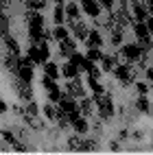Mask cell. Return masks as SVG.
I'll use <instances>...</instances> for the list:
<instances>
[{
  "mask_svg": "<svg viewBox=\"0 0 153 155\" xmlns=\"http://www.w3.org/2000/svg\"><path fill=\"white\" fill-rule=\"evenodd\" d=\"M118 138H120V140H125V138H129V131H127V129H122V131L118 133Z\"/></svg>",
  "mask_w": 153,
  "mask_h": 155,
  "instance_id": "obj_48",
  "label": "cell"
},
{
  "mask_svg": "<svg viewBox=\"0 0 153 155\" xmlns=\"http://www.w3.org/2000/svg\"><path fill=\"white\" fill-rule=\"evenodd\" d=\"M101 72H103V70H98V68L94 66V68H92V70L88 72V77H92V79H98V77H101Z\"/></svg>",
  "mask_w": 153,
  "mask_h": 155,
  "instance_id": "obj_43",
  "label": "cell"
},
{
  "mask_svg": "<svg viewBox=\"0 0 153 155\" xmlns=\"http://www.w3.org/2000/svg\"><path fill=\"white\" fill-rule=\"evenodd\" d=\"M2 9H5V7H2V2H0V11H2Z\"/></svg>",
  "mask_w": 153,
  "mask_h": 155,
  "instance_id": "obj_53",
  "label": "cell"
},
{
  "mask_svg": "<svg viewBox=\"0 0 153 155\" xmlns=\"http://www.w3.org/2000/svg\"><path fill=\"white\" fill-rule=\"evenodd\" d=\"M101 61H103V72H111V70L118 66V59H116L114 55H103V59H101Z\"/></svg>",
  "mask_w": 153,
  "mask_h": 155,
  "instance_id": "obj_17",
  "label": "cell"
},
{
  "mask_svg": "<svg viewBox=\"0 0 153 155\" xmlns=\"http://www.w3.org/2000/svg\"><path fill=\"white\" fill-rule=\"evenodd\" d=\"M94 103H96V107H98V116L103 118V120L114 116V103H111V96L109 94L94 96Z\"/></svg>",
  "mask_w": 153,
  "mask_h": 155,
  "instance_id": "obj_1",
  "label": "cell"
},
{
  "mask_svg": "<svg viewBox=\"0 0 153 155\" xmlns=\"http://www.w3.org/2000/svg\"><path fill=\"white\" fill-rule=\"evenodd\" d=\"M26 53H28V57L31 59H33V64H44V61H42V53H39V46H31L28 50H26Z\"/></svg>",
  "mask_w": 153,
  "mask_h": 155,
  "instance_id": "obj_25",
  "label": "cell"
},
{
  "mask_svg": "<svg viewBox=\"0 0 153 155\" xmlns=\"http://www.w3.org/2000/svg\"><path fill=\"white\" fill-rule=\"evenodd\" d=\"M0 35H9V18L5 13H0Z\"/></svg>",
  "mask_w": 153,
  "mask_h": 155,
  "instance_id": "obj_31",
  "label": "cell"
},
{
  "mask_svg": "<svg viewBox=\"0 0 153 155\" xmlns=\"http://www.w3.org/2000/svg\"><path fill=\"white\" fill-rule=\"evenodd\" d=\"M147 2H153V0H147Z\"/></svg>",
  "mask_w": 153,
  "mask_h": 155,
  "instance_id": "obj_54",
  "label": "cell"
},
{
  "mask_svg": "<svg viewBox=\"0 0 153 155\" xmlns=\"http://www.w3.org/2000/svg\"><path fill=\"white\" fill-rule=\"evenodd\" d=\"M13 149H15V151H20V153H24V151H26V147H24V144H20V142H15V144H13Z\"/></svg>",
  "mask_w": 153,
  "mask_h": 155,
  "instance_id": "obj_46",
  "label": "cell"
},
{
  "mask_svg": "<svg viewBox=\"0 0 153 155\" xmlns=\"http://www.w3.org/2000/svg\"><path fill=\"white\" fill-rule=\"evenodd\" d=\"M61 96H64V92H61L59 87H55V90H50V92H48V101H50V103H55V105L61 101Z\"/></svg>",
  "mask_w": 153,
  "mask_h": 155,
  "instance_id": "obj_32",
  "label": "cell"
},
{
  "mask_svg": "<svg viewBox=\"0 0 153 155\" xmlns=\"http://www.w3.org/2000/svg\"><path fill=\"white\" fill-rule=\"evenodd\" d=\"M28 39H31V44L39 46V42H44V28L31 26V28H28Z\"/></svg>",
  "mask_w": 153,
  "mask_h": 155,
  "instance_id": "obj_13",
  "label": "cell"
},
{
  "mask_svg": "<svg viewBox=\"0 0 153 155\" xmlns=\"http://www.w3.org/2000/svg\"><path fill=\"white\" fill-rule=\"evenodd\" d=\"M77 50V42L72 37H68V39H64V42H59V55L61 57H70Z\"/></svg>",
  "mask_w": 153,
  "mask_h": 155,
  "instance_id": "obj_7",
  "label": "cell"
},
{
  "mask_svg": "<svg viewBox=\"0 0 153 155\" xmlns=\"http://www.w3.org/2000/svg\"><path fill=\"white\" fill-rule=\"evenodd\" d=\"M134 33H136V37H138V39H140V37H149V35H151L145 22H136V24H134Z\"/></svg>",
  "mask_w": 153,
  "mask_h": 155,
  "instance_id": "obj_23",
  "label": "cell"
},
{
  "mask_svg": "<svg viewBox=\"0 0 153 155\" xmlns=\"http://www.w3.org/2000/svg\"><path fill=\"white\" fill-rule=\"evenodd\" d=\"M70 125H72V129L79 133V136H83V133H88V129H90V125H88V120L83 118V116H77L75 120H70Z\"/></svg>",
  "mask_w": 153,
  "mask_h": 155,
  "instance_id": "obj_11",
  "label": "cell"
},
{
  "mask_svg": "<svg viewBox=\"0 0 153 155\" xmlns=\"http://www.w3.org/2000/svg\"><path fill=\"white\" fill-rule=\"evenodd\" d=\"M44 72H46L48 77H53V79H57L61 70H59V68H57L55 64H50V61H46V64H44Z\"/></svg>",
  "mask_w": 153,
  "mask_h": 155,
  "instance_id": "obj_29",
  "label": "cell"
},
{
  "mask_svg": "<svg viewBox=\"0 0 153 155\" xmlns=\"http://www.w3.org/2000/svg\"><path fill=\"white\" fill-rule=\"evenodd\" d=\"M53 20H55V24H57V26H61V24L66 22V9L61 7V5H57V7H55V11H53Z\"/></svg>",
  "mask_w": 153,
  "mask_h": 155,
  "instance_id": "obj_20",
  "label": "cell"
},
{
  "mask_svg": "<svg viewBox=\"0 0 153 155\" xmlns=\"http://www.w3.org/2000/svg\"><path fill=\"white\" fill-rule=\"evenodd\" d=\"M81 5H83L85 13H88L90 18H98V13H101V5L96 2V0H81Z\"/></svg>",
  "mask_w": 153,
  "mask_h": 155,
  "instance_id": "obj_9",
  "label": "cell"
},
{
  "mask_svg": "<svg viewBox=\"0 0 153 155\" xmlns=\"http://www.w3.org/2000/svg\"><path fill=\"white\" fill-rule=\"evenodd\" d=\"M70 26H72V33H75V37L77 39H88V26L83 24V22H70Z\"/></svg>",
  "mask_w": 153,
  "mask_h": 155,
  "instance_id": "obj_12",
  "label": "cell"
},
{
  "mask_svg": "<svg viewBox=\"0 0 153 155\" xmlns=\"http://www.w3.org/2000/svg\"><path fill=\"white\" fill-rule=\"evenodd\" d=\"M147 18H149L147 7H142V5H134V20H136V22H147Z\"/></svg>",
  "mask_w": 153,
  "mask_h": 155,
  "instance_id": "obj_18",
  "label": "cell"
},
{
  "mask_svg": "<svg viewBox=\"0 0 153 155\" xmlns=\"http://www.w3.org/2000/svg\"><path fill=\"white\" fill-rule=\"evenodd\" d=\"M120 147H118V142H109V151H118Z\"/></svg>",
  "mask_w": 153,
  "mask_h": 155,
  "instance_id": "obj_49",
  "label": "cell"
},
{
  "mask_svg": "<svg viewBox=\"0 0 153 155\" xmlns=\"http://www.w3.org/2000/svg\"><path fill=\"white\" fill-rule=\"evenodd\" d=\"M138 48L142 50V53H149V50L153 48V42H151V35H149V37H140V39H138Z\"/></svg>",
  "mask_w": 153,
  "mask_h": 155,
  "instance_id": "obj_28",
  "label": "cell"
},
{
  "mask_svg": "<svg viewBox=\"0 0 153 155\" xmlns=\"http://www.w3.org/2000/svg\"><path fill=\"white\" fill-rule=\"evenodd\" d=\"M79 109H81V114H83V116H92V111H94V101H90V98H81Z\"/></svg>",
  "mask_w": 153,
  "mask_h": 155,
  "instance_id": "obj_21",
  "label": "cell"
},
{
  "mask_svg": "<svg viewBox=\"0 0 153 155\" xmlns=\"http://www.w3.org/2000/svg\"><path fill=\"white\" fill-rule=\"evenodd\" d=\"M39 53H42V61L46 64L48 57H50V50H48V42H39Z\"/></svg>",
  "mask_w": 153,
  "mask_h": 155,
  "instance_id": "obj_37",
  "label": "cell"
},
{
  "mask_svg": "<svg viewBox=\"0 0 153 155\" xmlns=\"http://www.w3.org/2000/svg\"><path fill=\"white\" fill-rule=\"evenodd\" d=\"M13 85H15V90H18V94L22 96L24 101H33V90H31V83H26V81H22V79H15L13 81Z\"/></svg>",
  "mask_w": 153,
  "mask_h": 155,
  "instance_id": "obj_3",
  "label": "cell"
},
{
  "mask_svg": "<svg viewBox=\"0 0 153 155\" xmlns=\"http://www.w3.org/2000/svg\"><path fill=\"white\" fill-rule=\"evenodd\" d=\"M98 5H101V7H105V9H109V11H111V7H114V0H101Z\"/></svg>",
  "mask_w": 153,
  "mask_h": 155,
  "instance_id": "obj_44",
  "label": "cell"
},
{
  "mask_svg": "<svg viewBox=\"0 0 153 155\" xmlns=\"http://www.w3.org/2000/svg\"><path fill=\"white\" fill-rule=\"evenodd\" d=\"M18 77L22 81H26V83H31V81H33V70H31V66H20Z\"/></svg>",
  "mask_w": 153,
  "mask_h": 155,
  "instance_id": "obj_24",
  "label": "cell"
},
{
  "mask_svg": "<svg viewBox=\"0 0 153 155\" xmlns=\"http://www.w3.org/2000/svg\"><path fill=\"white\" fill-rule=\"evenodd\" d=\"M85 42H88V46H90V48H92V46L101 48V44H103V37H101V33H98V31H90Z\"/></svg>",
  "mask_w": 153,
  "mask_h": 155,
  "instance_id": "obj_16",
  "label": "cell"
},
{
  "mask_svg": "<svg viewBox=\"0 0 153 155\" xmlns=\"http://www.w3.org/2000/svg\"><path fill=\"white\" fill-rule=\"evenodd\" d=\"M26 20H28V24L31 26H37V28H44V18L39 11H33V9H28L26 11Z\"/></svg>",
  "mask_w": 153,
  "mask_h": 155,
  "instance_id": "obj_10",
  "label": "cell"
},
{
  "mask_svg": "<svg viewBox=\"0 0 153 155\" xmlns=\"http://www.w3.org/2000/svg\"><path fill=\"white\" fill-rule=\"evenodd\" d=\"M55 2H57V5H61V2H66V0H55Z\"/></svg>",
  "mask_w": 153,
  "mask_h": 155,
  "instance_id": "obj_52",
  "label": "cell"
},
{
  "mask_svg": "<svg viewBox=\"0 0 153 155\" xmlns=\"http://www.w3.org/2000/svg\"><path fill=\"white\" fill-rule=\"evenodd\" d=\"M46 0H26V7L33 9V11H39V9H44Z\"/></svg>",
  "mask_w": 153,
  "mask_h": 155,
  "instance_id": "obj_34",
  "label": "cell"
},
{
  "mask_svg": "<svg viewBox=\"0 0 153 155\" xmlns=\"http://www.w3.org/2000/svg\"><path fill=\"white\" fill-rule=\"evenodd\" d=\"M145 72H147V79H149V81H151V83H153V68H147Z\"/></svg>",
  "mask_w": 153,
  "mask_h": 155,
  "instance_id": "obj_47",
  "label": "cell"
},
{
  "mask_svg": "<svg viewBox=\"0 0 153 155\" xmlns=\"http://www.w3.org/2000/svg\"><path fill=\"white\" fill-rule=\"evenodd\" d=\"M79 142H81V138H77V136H75V138H70V142H68V147L72 149V151H75V149L79 151Z\"/></svg>",
  "mask_w": 153,
  "mask_h": 155,
  "instance_id": "obj_42",
  "label": "cell"
},
{
  "mask_svg": "<svg viewBox=\"0 0 153 155\" xmlns=\"http://www.w3.org/2000/svg\"><path fill=\"white\" fill-rule=\"evenodd\" d=\"M145 24H147V28H149V33L153 35V15H149V18H147V22H145Z\"/></svg>",
  "mask_w": 153,
  "mask_h": 155,
  "instance_id": "obj_45",
  "label": "cell"
},
{
  "mask_svg": "<svg viewBox=\"0 0 153 155\" xmlns=\"http://www.w3.org/2000/svg\"><path fill=\"white\" fill-rule=\"evenodd\" d=\"M55 111H57L55 103H50V105H44V114H46V118H48V120H55Z\"/></svg>",
  "mask_w": 153,
  "mask_h": 155,
  "instance_id": "obj_38",
  "label": "cell"
},
{
  "mask_svg": "<svg viewBox=\"0 0 153 155\" xmlns=\"http://www.w3.org/2000/svg\"><path fill=\"white\" fill-rule=\"evenodd\" d=\"M5 68L11 72V74H18V72H20V55H11V53H9L5 57Z\"/></svg>",
  "mask_w": 153,
  "mask_h": 155,
  "instance_id": "obj_8",
  "label": "cell"
},
{
  "mask_svg": "<svg viewBox=\"0 0 153 155\" xmlns=\"http://www.w3.org/2000/svg\"><path fill=\"white\" fill-rule=\"evenodd\" d=\"M136 109L142 111V114H149V101H147V96L140 94V98L136 101Z\"/></svg>",
  "mask_w": 153,
  "mask_h": 155,
  "instance_id": "obj_30",
  "label": "cell"
},
{
  "mask_svg": "<svg viewBox=\"0 0 153 155\" xmlns=\"http://www.w3.org/2000/svg\"><path fill=\"white\" fill-rule=\"evenodd\" d=\"M79 15H81L79 5H77V2H68V7H66V20H70V22H77Z\"/></svg>",
  "mask_w": 153,
  "mask_h": 155,
  "instance_id": "obj_15",
  "label": "cell"
},
{
  "mask_svg": "<svg viewBox=\"0 0 153 155\" xmlns=\"http://www.w3.org/2000/svg\"><path fill=\"white\" fill-rule=\"evenodd\" d=\"M66 92L70 96H79V98H83L85 96V87H83V81H81V77H75V79H70L68 81V85H66Z\"/></svg>",
  "mask_w": 153,
  "mask_h": 155,
  "instance_id": "obj_2",
  "label": "cell"
},
{
  "mask_svg": "<svg viewBox=\"0 0 153 155\" xmlns=\"http://www.w3.org/2000/svg\"><path fill=\"white\" fill-rule=\"evenodd\" d=\"M68 59H70V64H75V66H79V68H81V64L85 61V55H81V53H77V50H75V53L70 55Z\"/></svg>",
  "mask_w": 153,
  "mask_h": 155,
  "instance_id": "obj_33",
  "label": "cell"
},
{
  "mask_svg": "<svg viewBox=\"0 0 153 155\" xmlns=\"http://www.w3.org/2000/svg\"><path fill=\"white\" fill-rule=\"evenodd\" d=\"M57 105L64 109V111H75V109H79V105H77V101H75V96H70L68 92H64V96H61V101L57 103Z\"/></svg>",
  "mask_w": 153,
  "mask_h": 155,
  "instance_id": "obj_6",
  "label": "cell"
},
{
  "mask_svg": "<svg viewBox=\"0 0 153 155\" xmlns=\"http://www.w3.org/2000/svg\"><path fill=\"white\" fill-rule=\"evenodd\" d=\"M90 61H94V64H96V61H101V59H103V53H101V48H96V46H92L90 50H88V55H85Z\"/></svg>",
  "mask_w": 153,
  "mask_h": 155,
  "instance_id": "obj_27",
  "label": "cell"
},
{
  "mask_svg": "<svg viewBox=\"0 0 153 155\" xmlns=\"http://www.w3.org/2000/svg\"><path fill=\"white\" fill-rule=\"evenodd\" d=\"M122 42V31L116 26V28H111V44H120Z\"/></svg>",
  "mask_w": 153,
  "mask_h": 155,
  "instance_id": "obj_39",
  "label": "cell"
},
{
  "mask_svg": "<svg viewBox=\"0 0 153 155\" xmlns=\"http://www.w3.org/2000/svg\"><path fill=\"white\" fill-rule=\"evenodd\" d=\"M53 37L57 39V42H64V39H68V37H70V35H68V28L55 26V28H53Z\"/></svg>",
  "mask_w": 153,
  "mask_h": 155,
  "instance_id": "obj_26",
  "label": "cell"
},
{
  "mask_svg": "<svg viewBox=\"0 0 153 155\" xmlns=\"http://www.w3.org/2000/svg\"><path fill=\"white\" fill-rule=\"evenodd\" d=\"M24 114H28V116H37L39 114V107H37V103H33V101H28V105H26V109H24Z\"/></svg>",
  "mask_w": 153,
  "mask_h": 155,
  "instance_id": "obj_35",
  "label": "cell"
},
{
  "mask_svg": "<svg viewBox=\"0 0 153 155\" xmlns=\"http://www.w3.org/2000/svg\"><path fill=\"white\" fill-rule=\"evenodd\" d=\"M136 90H138V94H142V96L149 94V85L147 83H136Z\"/></svg>",
  "mask_w": 153,
  "mask_h": 155,
  "instance_id": "obj_41",
  "label": "cell"
},
{
  "mask_svg": "<svg viewBox=\"0 0 153 155\" xmlns=\"http://www.w3.org/2000/svg\"><path fill=\"white\" fill-rule=\"evenodd\" d=\"M42 87H46V90L50 92V90H55V87H57V83H55V79H53V77H48V74H46V77L42 79Z\"/></svg>",
  "mask_w": 153,
  "mask_h": 155,
  "instance_id": "obj_36",
  "label": "cell"
},
{
  "mask_svg": "<svg viewBox=\"0 0 153 155\" xmlns=\"http://www.w3.org/2000/svg\"><path fill=\"white\" fill-rule=\"evenodd\" d=\"M2 39H5V44H7V48H9V53H11V55H20V44L15 42L11 35H5Z\"/></svg>",
  "mask_w": 153,
  "mask_h": 155,
  "instance_id": "obj_22",
  "label": "cell"
},
{
  "mask_svg": "<svg viewBox=\"0 0 153 155\" xmlns=\"http://www.w3.org/2000/svg\"><path fill=\"white\" fill-rule=\"evenodd\" d=\"M114 74H116V79H120L122 83L127 85L129 81L134 79V70H131L129 66H116V68H114Z\"/></svg>",
  "mask_w": 153,
  "mask_h": 155,
  "instance_id": "obj_5",
  "label": "cell"
},
{
  "mask_svg": "<svg viewBox=\"0 0 153 155\" xmlns=\"http://www.w3.org/2000/svg\"><path fill=\"white\" fill-rule=\"evenodd\" d=\"M120 55L125 57V59H129V61H138L140 55H142V50L138 48V44H125V46L120 48Z\"/></svg>",
  "mask_w": 153,
  "mask_h": 155,
  "instance_id": "obj_4",
  "label": "cell"
},
{
  "mask_svg": "<svg viewBox=\"0 0 153 155\" xmlns=\"http://www.w3.org/2000/svg\"><path fill=\"white\" fill-rule=\"evenodd\" d=\"M88 85H90V90H92V92H94V96H103V94H105V87L98 83V79L88 77Z\"/></svg>",
  "mask_w": 153,
  "mask_h": 155,
  "instance_id": "obj_19",
  "label": "cell"
},
{
  "mask_svg": "<svg viewBox=\"0 0 153 155\" xmlns=\"http://www.w3.org/2000/svg\"><path fill=\"white\" fill-rule=\"evenodd\" d=\"M2 140H5L7 144H15V142H18L15 136H13V131H2Z\"/></svg>",
  "mask_w": 153,
  "mask_h": 155,
  "instance_id": "obj_40",
  "label": "cell"
},
{
  "mask_svg": "<svg viewBox=\"0 0 153 155\" xmlns=\"http://www.w3.org/2000/svg\"><path fill=\"white\" fill-rule=\"evenodd\" d=\"M79 72H81V68L75 66V64H70V61L61 66V74H64L66 79H75V77H79Z\"/></svg>",
  "mask_w": 153,
  "mask_h": 155,
  "instance_id": "obj_14",
  "label": "cell"
},
{
  "mask_svg": "<svg viewBox=\"0 0 153 155\" xmlns=\"http://www.w3.org/2000/svg\"><path fill=\"white\" fill-rule=\"evenodd\" d=\"M5 111H7V103L0 101V114H5Z\"/></svg>",
  "mask_w": 153,
  "mask_h": 155,
  "instance_id": "obj_51",
  "label": "cell"
},
{
  "mask_svg": "<svg viewBox=\"0 0 153 155\" xmlns=\"http://www.w3.org/2000/svg\"><path fill=\"white\" fill-rule=\"evenodd\" d=\"M147 13L153 15V2H147Z\"/></svg>",
  "mask_w": 153,
  "mask_h": 155,
  "instance_id": "obj_50",
  "label": "cell"
}]
</instances>
